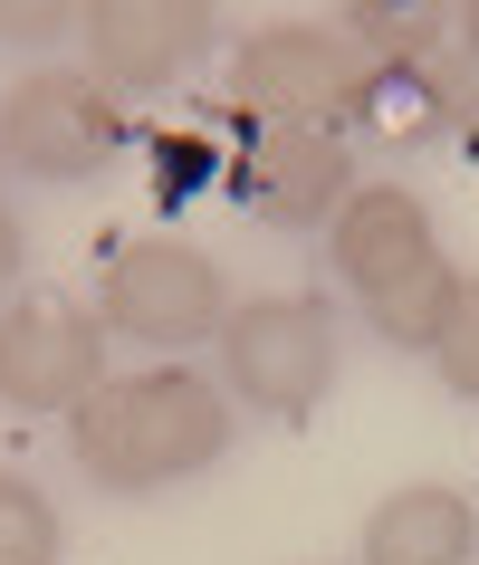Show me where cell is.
I'll list each match as a JSON object with an SVG mask.
<instances>
[{
    "instance_id": "3957f363",
    "label": "cell",
    "mask_w": 479,
    "mask_h": 565,
    "mask_svg": "<svg viewBox=\"0 0 479 565\" xmlns=\"http://www.w3.org/2000/svg\"><path fill=\"white\" fill-rule=\"evenodd\" d=\"M336 384V307L288 288V298H240L221 327V393L269 422H307Z\"/></svg>"
},
{
    "instance_id": "9a60e30c",
    "label": "cell",
    "mask_w": 479,
    "mask_h": 565,
    "mask_svg": "<svg viewBox=\"0 0 479 565\" xmlns=\"http://www.w3.org/2000/svg\"><path fill=\"white\" fill-rule=\"evenodd\" d=\"M67 20H87V10H0V39H58Z\"/></svg>"
},
{
    "instance_id": "e0dca14e",
    "label": "cell",
    "mask_w": 479,
    "mask_h": 565,
    "mask_svg": "<svg viewBox=\"0 0 479 565\" xmlns=\"http://www.w3.org/2000/svg\"><path fill=\"white\" fill-rule=\"evenodd\" d=\"M450 49H460V58H479V0L460 10V20H450Z\"/></svg>"
},
{
    "instance_id": "277c9868",
    "label": "cell",
    "mask_w": 479,
    "mask_h": 565,
    "mask_svg": "<svg viewBox=\"0 0 479 565\" xmlns=\"http://www.w3.org/2000/svg\"><path fill=\"white\" fill-rule=\"evenodd\" d=\"M96 317H106V335H135L153 355H182L202 335L221 345V327H231V278L192 239H125L116 259H106V278H96Z\"/></svg>"
},
{
    "instance_id": "4fadbf2b",
    "label": "cell",
    "mask_w": 479,
    "mask_h": 565,
    "mask_svg": "<svg viewBox=\"0 0 479 565\" xmlns=\"http://www.w3.org/2000/svg\"><path fill=\"white\" fill-rule=\"evenodd\" d=\"M422 96H432V135H460V145H479V58H460V49H441L432 67H413Z\"/></svg>"
},
{
    "instance_id": "8fae6325",
    "label": "cell",
    "mask_w": 479,
    "mask_h": 565,
    "mask_svg": "<svg viewBox=\"0 0 479 565\" xmlns=\"http://www.w3.org/2000/svg\"><path fill=\"white\" fill-rule=\"evenodd\" d=\"M450 20H460V10H441V0H355L336 30H345V49H355L374 77H413V67H432L450 49Z\"/></svg>"
},
{
    "instance_id": "7c38bea8",
    "label": "cell",
    "mask_w": 479,
    "mask_h": 565,
    "mask_svg": "<svg viewBox=\"0 0 479 565\" xmlns=\"http://www.w3.org/2000/svg\"><path fill=\"white\" fill-rule=\"evenodd\" d=\"M0 565H58V508L20 470H0Z\"/></svg>"
},
{
    "instance_id": "7a4b0ae2",
    "label": "cell",
    "mask_w": 479,
    "mask_h": 565,
    "mask_svg": "<svg viewBox=\"0 0 479 565\" xmlns=\"http://www.w3.org/2000/svg\"><path fill=\"white\" fill-rule=\"evenodd\" d=\"M327 249H336V278L364 298L384 345H403V355L441 345L450 307H460V268L441 259V231H432V211L403 182H355V202L336 211Z\"/></svg>"
},
{
    "instance_id": "8992f818",
    "label": "cell",
    "mask_w": 479,
    "mask_h": 565,
    "mask_svg": "<svg viewBox=\"0 0 479 565\" xmlns=\"http://www.w3.org/2000/svg\"><path fill=\"white\" fill-rule=\"evenodd\" d=\"M125 145H135L125 135V106L96 87L87 67H30V77H10V96H0V163H20L39 182L106 173Z\"/></svg>"
},
{
    "instance_id": "ba28073f",
    "label": "cell",
    "mask_w": 479,
    "mask_h": 565,
    "mask_svg": "<svg viewBox=\"0 0 479 565\" xmlns=\"http://www.w3.org/2000/svg\"><path fill=\"white\" fill-rule=\"evenodd\" d=\"M231 192L269 231H317L355 202V135L345 125H259L231 163Z\"/></svg>"
},
{
    "instance_id": "30bf717a",
    "label": "cell",
    "mask_w": 479,
    "mask_h": 565,
    "mask_svg": "<svg viewBox=\"0 0 479 565\" xmlns=\"http://www.w3.org/2000/svg\"><path fill=\"white\" fill-rule=\"evenodd\" d=\"M470 546H479V508L441 479H413L364 518V565H470Z\"/></svg>"
},
{
    "instance_id": "2e32d148",
    "label": "cell",
    "mask_w": 479,
    "mask_h": 565,
    "mask_svg": "<svg viewBox=\"0 0 479 565\" xmlns=\"http://www.w3.org/2000/svg\"><path fill=\"white\" fill-rule=\"evenodd\" d=\"M20 259H30V239L10 221V192H0V288H20Z\"/></svg>"
},
{
    "instance_id": "5bb4252c",
    "label": "cell",
    "mask_w": 479,
    "mask_h": 565,
    "mask_svg": "<svg viewBox=\"0 0 479 565\" xmlns=\"http://www.w3.org/2000/svg\"><path fill=\"white\" fill-rule=\"evenodd\" d=\"M432 364H441L450 393H470V403H479V278H460V307H450V327H441V345H432Z\"/></svg>"
},
{
    "instance_id": "9c48e42d",
    "label": "cell",
    "mask_w": 479,
    "mask_h": 565,
    "mask_svg": "<svg viewBox=\"0 0 479 565\" xmlns=\"http://www.w3.org/2000/svg\"><path fill=\"white\" fill-rule=\"evenodd\" d=\"M211 30H221V20H211L202 0H106V10L77 20V39H87V77L106 96L182 87V77L202 67Z\"/></svg>"
},
{
    "instance_id": "6da1fadb",
    "label": "cell",
    "mask_w": 479,
    "mask_h": 565,
    "mask_svg": "<svg viewBox=\"0 0 479 565\" xmlns=\"http://www.w3.org/2000/svg\"><path fill=\"white\" fill-rule=\"evenodd\" d=\"M67 450L96 489H173L231 450V393L211 374L153 364V374H106V384L67 413Z\"/></svg>"
},
{
    "instance_id": "52a82bcc",
    "label": "cell",
    "mask_w": 479,
    "mask_h": 565,
    "mask_svg": "<svg viewBox=\"0 0 479 565\" xmlns=\"http://www.w3.org/2000/svg\"><path fill=\"white\" fill-rule=\"evenodd\" d=\"M106 384V317L77 298L0 307V403L10 413H77Z\"/></svg>"
},
{
    "instance_id": "5b68a950",
    "label": "cell",
    "mask_w": 479,
    "mask_h": 565,
    "mask_svg": "<svg viewBox=\"0 0 479 565\" xmlns=\"http://www.w3.org/2000/svg\"><path fill=\"white\" fill-rule=\"evenodd\" d=\"M364 87H374V67L327 20H278L231 67V106L259 116V125H355Z\"/></svg>"
}]
</instances>
